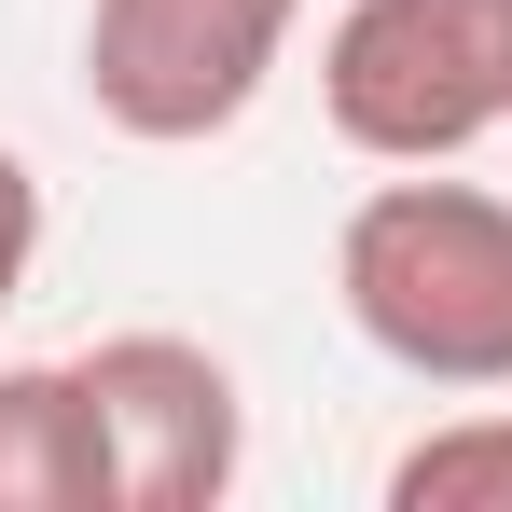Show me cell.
<instances>
[{"label": "cell", "instance_id": "cell-1", "mask_svg": "<svg viewBox=\"0 0 512 512\" xmlns=\"http://www.w3.org/2000/svg\"><path fill=\"white\" fill-rule=\"evenodd\" d=\"M333 305L388 374H416L443 402L512 388V194L388 167L333 236Z\"/></svg>", "mask_w": 512, "mask_h": 512}, {"label": "cell", "instance_id": "cell-2", "mask_svg": "<svg viewBox=\"0 0 512 512\" xmlns=\"http://www.w3.org/2000/svg\"><path fill=\"white\" fill-rule=\"evenodd\" d=\"M319 111L360 167H457L512 125V0H346L319 28Z\"/></svg>", "mask_w": 512, "mask_h": 512}, {"label": "cell", "instance_id": "cell-3", "mask_svg": "<svg viewBox=\"0 0 512 512\" xmlns=\"http://www.w3.org/2000/svg\"><path fill=\"white\" fill-rule=\"evenodd\" d=\"M291 28H305V0H84V97L111 139L194 153L263 111Z\"/></svg>", "mask_w": 512, "mask_h": 512}, {"label": "cell", "instance_id": "cell-4", "mask_svg": "<svg viewBox=\"0 0 512 512\" xmlns=\"http://www.w3.org/2000/svg\"><path fill=\"white\" fill-rule=\"evenodd\" d=\"M97 443H111V512H222L250 471V402L236 360L194 333H97L84 346Z\"/></svg>", "mask_w": 512, "mask_h": 512}, {"label": "cell", "instance_id": "cell-5", "mask_svg": "<svg viewBox=\"0 0 512 512\" xmlns=\"http://www.w3.org/2000/svg\"><path fill=\"white\" fill-rule=\"evenodd\" d=\"M0 512H111L84 360H0Z\"/></svg>", "mask_w": 512, "mask_h": 512}, {"label": "cell", "instance_id": "cell-6", "mask_svg": "<svg viewBox=\"0 0 512 512\" xmlns=\"http://www.w3.org/2000/svg\"><path fill=\"white\" fill-rule=\"evenodd\" d=\"M388 512H512V402H471V416L416 429L388 457Z\"/></svg>", "mask_w": 512, "mask_h": 512}, {"label": "cell", "instance_id": "cell-7", "mask_svg": "<svg viewBox=\"0 0 512 512\" xmlns=\"http://www.w3.org/2000/svg\"><path fill=\"white\" fill-rule=\"evenodd\" d=\"M28 277H42V167L0 139V319L28 305Z\"/></svg>", "mask_w": 512, "mask_h": 512}]
</instances>
